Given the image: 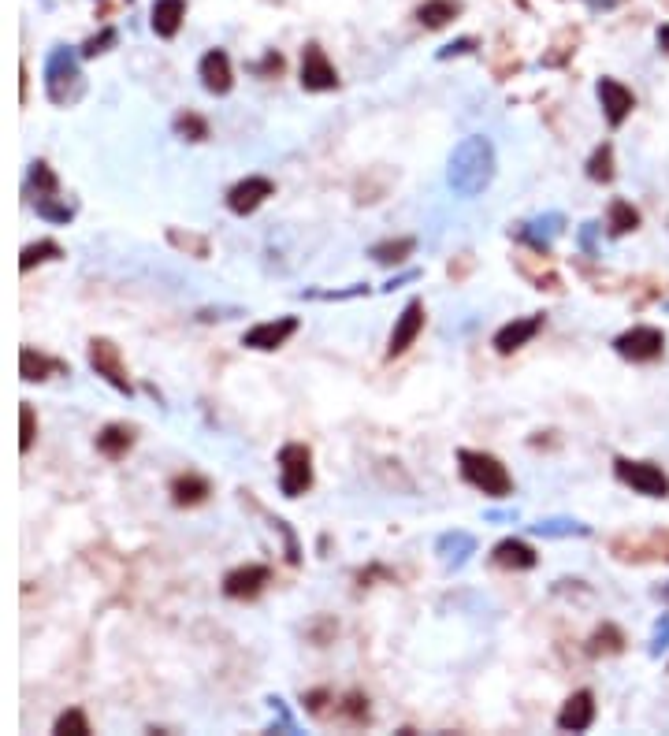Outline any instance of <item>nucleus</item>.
I'll use <instances>...</instances> for the list:
<instances>
[{
	"mask_svg": "<svg viewBox=\"0 0 669 736\" xmlns=\"http://www.w3.org/2000/svg\"><path fill=\"white\" fill-rule=\"evenodd\" d=\"M413 250H417V238H387V242H376L368 250V257L383 264V268H391V264H406L413 257Z\"/></svg>",
	"mask_w": 669,
	"mask_h": 736,
	"instance_id": "obj_25",
	"label": "nucleus"
},
{
	"mask_svg": "<svg viewBox=\"0 0 669 736\" xmlns=\"http://www.w3.org/2000/svg\"><path fill=\"white\" fill-rule=\"evenodd\" d=\"M424 302L420 298H413V302L402 309V316L394 320V331H391V342H387V361H394V357H402L413 346V342L420 339V331H424Z\"/></svg>",
	"mask_w": 669,
	"mask_h": 736,
	"instance_id": "obj_14",
	"label": "nucleus"
},
{
	"mask_svg": "<svg viewBox=\"0 0 669 736\" xmlns=\"http://www.w3.org/2000/svg\"><path fill=\"white\" fill-rule=\"evenodd\" d=\"M495 179V145L487 142L484 134H473L450 153V186L465 194V198H476L480 190H487Z\"/></svg>",
	"mask_w": 669,
	"mask_h": 736,
	"instance_id": "obj_1",
	"label": "nucleus"
},
{
	"mask_svg": "<svg viewBox=\"0 0 669 736\" xmlns=\"http://www.w3.org/2000/svg\"><path fill=\"white\" fill-rule=\"evenodd\" d=\"M543 324H547V316H543V313L517 316V320H510V324H502V328L495 331L491 346H495L499 354H517L521 346H528V342H532L539 331H543Z\"/></svg>",
	"mask_w": 669,
	"mask_h": 736,
	"instance_id": "obj_13",
	"label": "nucleus"
},
{
	"mask_svg": "<svg viewBox=\"0 0 669 736\" xmlns=\"http://www.w3.org/2000/svg\"><path fill=\"white\" fill-rule=\"evenodd\" d=\"M595 93H599V105H603V116L610 127H621L632 116V108H636V93L617 79H599Z\"/></svg>",
	"mask_w": 669,
	"mask_h": 736,
	"instance_id": "obj_15",
	"label": "nucleus"
},
{
	"mask_svg": "<svg viewBox=\"0 0 669 736\" xmlns=\"http://www.w3.org/2000/svg\"><path fill=\"white\" fill-rule=\"evenodd\" d=\"M268 584H272V569L268 566H238L223 577V595L238 599V603H253Z\"/></svg>",
	"mask_w": 669,
	"mask_h": 736,
	"instance_id": "obj_12",
	"label": "nucleus"
},
{
	"mask_svg": "<svg viewBox=\"0 0 669 736\" xmlns=\"http://www.w3.org/2000/svg\"><path fill=\"white\" fill-rule=\"evenodd\" d=\"M112 41H116V30L105 27V30H101V34H97V38L82 41V56H86V60H93V56H97V53H105V49H108V45H112Z\"/></svg>",
	"mask_w": 669,
	"mask_h": 736,
	"instance_id": "obj_36",
	"label": "nucleus"
},
{
	"mask_svg": "<svg viewBox=\"0 0 669 736\" xmlns=\"http://www.w3.org/2000/svg\"><path fill=\"white\" fill-rule=\"evenodd\" d=\"M476 49V38H461L454 41V45H446L443 53H439V60H450V56H461V53H473Z\"/></svg>",
	"mask_w": 669,
	"mask_h": 736,
	"instance_id": "obj_40",
	"label": "nucleus"
},
{
	"mask_svg": "<svg viewBox=\"0 0 669 736\" xmlns=\"http://www.w3.org/2000/svg\"><path fill=\"white\" fill-rule=\"evenodd\" d=\"M138 443V428L134 424H105L97 432V450L105 454L108 461H123Z\"/></svg>",
	"mask_w": 669,
	"mask_h": 736,
	"instance_id": "obj_21",
	"label": "nucleus"
},
{
	"mask_svg": "<svg viewBox=\"0 0 669 736\" xmlns=\"http://www.w3.org/2000/svg\"><path fill=\"white\" fill-rule=\"evenodd\" d=\"M34 439H38V417H34V406L23 402V406H19V450L30 454V450H34Z\"/></svg>",
	"mask_w": 669,
	"mask_h": 736,
	"instance_id": "obj_35",
	"label": "nucleus"
},
{
	"mask_svg": "<svg viewBox=\"0 0 669 736\" xmlns=\"http://www.w3.org/2000/svg\"><path fill=\"white\" fill-rule=\"evenodd\" d=\"M19 79H23V82H19V101L27 105V101H30V71H27V64L19 67Z\"/></svg>",
	"mask_w": 669,
	"mask_h": 736,
	"instance_id": "obj_41",
	"label": "nucleus"
},
{
	"mask_svg": "<svg viewBox=\"0 0 669 736\" xmlns=\"http://www.w3.org/2000/svg\"><path fill=\"white\" fill-rule=\"evenodd\" d=\"M302 90L309 93L339 90V71H335V64H331L328 53L316 41H309L302 49Z\"/></svg>",
	"mask_w": 669,
	"mask_h": 736,
	"instance_id": "obj_9",
	"label": "nucleus"
},
{
	"mask_svg": "<svg viewBox=\"0 0 669 736\" xmlns=\"http://www.w3.org/2000/svg\"><path fill=\"white\" fill-rule=\"evenodd\" d=\"M45 93L53 105H71L79 101L82 93V71L79 60L67 53V49H53L45 60Z\"/></svg>",
	"mask_w": 669,
	"mask_h": 736,
	"instance_id": "obj_3",
	"label": "nucleus"
},
{
	"mask_svg": "<svg viewBox=\"0 0 669 736\" xmlns=\"http://www.w3.org/2000/svg\"><path fill=\"white\" fill-rule=\"evenodd\" d=\"M302 328V320L298 316H276V320H264L257 328H250L242 335V346H250V350H261V354H272L279 346H287V339L294 331Z\"/></svg>",
	"mask_w": 669,
	"mask_h": 736,
	"instance_id": "obj_11",
	"label": "nucleus"
},
{
	"mask_svg": "<svg viewBox=\"0 0 669 736\" xmlns=\"http://www.w3.org/2000/svg\"><path fill=\"white\" fill-rule=\"evenodd\" d=\"M268 198H276V183L264 179V175H246L242 183H235L227 190V209L235 216H253Z\"/></svg>",
	"mask_w": 669,
	"mask_h": 736,
	"instance_id": "obj_10",
	"label": "nucleus"
},
{
	"mask_svg": "<svg viewBox=\"0 0 669 736\" xmlns=\"http://www.w3.org/2000/svg\"><path fill=\"white\" fill-rule=\"evenodd\" d=\"M491 562L499 569H510V573H528V569L539 566V554L536 547H528L525 539H502L491 551Z\"/></svg>",
	"mask_w": 669,
	"mask_h": 736,
	"instance_id": "obj_20",
	"label": "nucleus"
},
{
	"mask_svg": "<svg viewBox=\"0 0 669 736\" xmlns=\"http://www.w3.org/2000/svg\"><path fill=\"white\" fill-rule=\"evenodd\" d=\"M67 372H71V368H67V361H60V357L41 354L34 346H23V350H19V376L27 383H41V380H49V376H67Z\"/></svg>",
	"mask_w": 669,
	"mask_h": 736,
	"instance_id": "obj_19",
	"label": "nucleus"
},
{
	"mask_svg": "<svg viewBox=\"0 0 669 736\" xmlns=\"http://www.w3.org/2000/svg\"><path fill=\"white\" fill-rule=\"evenodd\" d=\"M64 250H60V242L53 238H41V242H30L27 250L19 253V272H34V264H45V261H60Z\"/></svg>",
	"mask_w": 669,
	"mask_h": 736,
	"instance_id": "obj_28",
	"label": "nucleus"
},
{
	"mask_svg": "<svg viewBox=\"0 0 669 736\" xmlns=\"http://www.w3.org/2000/svg\"><path fill=\"white\" fill-rule=\"evenodd\" d=\"M473 264H476L473 253H461V257H454V261L446 264V276H450V279H465L469 272H473Z\"/></svg>",
	"mask_w": 669,
	"mask_h": 736,
	"instance_id": "obj_38",
	"label": "nucleus"
},
{
	"mask_svg": "<svg viewBox=\"0 0 669 736\" xmlns=\"http://www.w3.org/2000/svg\"><path fill=\"white\" fill-rule=\"evenodd\" d=\"M171 127H175V134H179L183 142H205V138H209V119H201L197 112H179Z\"/></svg>",
	"mask_w": 669,
	"mask_h": 736,
	"instance_id": "obj_30",
	"label": "nucleus"
},
{
	"mask_svg": "<svg viewBox=\"0 0 669 736\" xmlns=\"http://www.w3.org/2000/svg\"><path fill=\"white\" fill-rule=\"evenodd\" d=\"M636 227H640V209L625 198L610 201V212H606V231H610V238L629 235V231H636Z\"/></svg>",
	"mask_w": 669,
	"mask_h": 736,
	"instance_id": "obj_24",
	"label": "nucleus"
},
{
	"mask_svg": "<svg viewBox=\"0 0 669 736\" xmlns=\"http://www.w3.org/2000/svg\"><path fill=\"white\" fill-rule=\"evenodd\" d=\"M168 242L175 246L179 253L186 257H197V261H205L212 253V242L205 235H194V231H183V227H168Z\"/></svg>",
	"mask_w": 669,
	"mask_h": 736,
	"instance_id": "obj_27",
	"label": "nucleus"
},
{
	"mask_svg": "<svg viewBox=\"0 0 669 736\" xmlns=\"http://www.w3.org/2000/svg\"><path fill=\"white\" fill-rule=\"evenodd\" d=\"M197 75H201V86H205L212 97H223V93H231V86H235L231 56L223 53V49H212V53L201 56V64H197Z\"/></svg>",
	"mask_w": 669,
	"mask_h": 736,
	"instance_id": "obj_16",
	"label": "nucleus"
},
{
	"mask_svg": "<svg viewBox=\"0 0 669 736\" xmlns=\"http://www.w3.org/2000/svg\"><path fill=\"white\" fill-rule=\"evenodd\" d=\"M283 67H287V60L279 53H268L261 60V64H253V75H261V79H272V75H283Z\"/></svg>",
	"mask_w": 669,
	"mask_h": 736,
	"instance_id": "obj_37",
	"label": "nucleus"
},
{
	"mask_svg": "<svg viewBox=\"0 0 669 736\" xmlns=\"http://www.w3.org/2000/svg\"><path fill=\"white\" fill-rule=\"evenodd\" d=\"M313 487V450L305 443H283L279 447V491L287 499H302Z\"/></svg>",
	"mask_w": 669,
	"mask_h": 736,
	"instance_id": "obj_4",
	"label": "nucleus"
},
{
	"mask_svg": "<svg viewBox=\"0 0 669 736\" xmlns=\"http://www.w3.org/2000/svg\"><path fill=\"white\" fill-rule=\"evenodd\" d=\"M302 703H305V710H309V714H324V707H328V703H331V692H328V688H316V692H305Z\"/></svg>",
	"mask_w": 669,
	"mask_h": 736,
	"instance_id": "obj_39",
	"label": "nucleus"
},
{
	"mask_svg": "<svg viewBox=\"0 0 669 736\" xmlns=\"http://www.w3.org/2000/svg\"><path fill=\"white\" fill-rule=\"evenodd\" d=\"M610 551L621 562H669V532L651 528V532H625L610 539Z\"/></svg>",
	"mask_w": 669,
	"mask_h": 736,
	"instance_id": "obj_5",
	"label": "nucleus"
},
{
	"mask_svg": "<svg viewBox=\"0 0 669 736\" xmlns=\"http://www.w3.org/2000/svg\"><path fill=\"white\" fill-rule=\"evenodd\" d=\"M30 186H38V198H45V194H60V179H56V171L45 164V160H34L27 171Z\"/></svg>",
	"mask_w": 669,
	"mask_h": 736,
	"instance_id": "obj_33",
	"label": "nucleus"
},
{
	"mask_svg": "<svg viewBox=\"0 0 669 736\" xmlns=\"http://www.w3.org/2000/svg\"><path fill=\"white\" fill-rule=\"evenodd\" d=\"M461 480L473 484L476 491H484L487 499H510L513 495V476L495 454L487 450H458Z\"/></svg>",
	"mask_w": 669,
	"mask_h": 736,
	"instance_id": "obj_2",
	"label": "nucleus"
},
{
	"mask_svg": "<svg viewBox=\"0 0 669 736\" xmlns=\"http://www.w3.org/2000/svg\"><path fill=\"white\" fill-rule=\"evenodd\" d=\"M614 350L632 365H647V361H658L666 354V335L662 328H651V324H640V328L621 331L614 339Z\"/></svg>",
	"mask_w": 669,
	"mask_h": 736,
	"instance_id": "obj_8",
	"label": "nucleus"
},
{
	"mask_svg": "<svg viewBox=\"0 0 669 736\" xmlns=\"http://www.w3.org/2000/svg\"><path fill=\"white\" fill-rule=\"evenodd\" d=\"M614 473L621 484H629L636 495H647V499H669V476L662 465L655 461H629L617 458Z\"/></svg>",
	"mask_w": 669,
	"mask_h": 736,
	"instance_id": "obj_6",
	"label": "nucleus"
},
{
	"mask_svg": "<svg viewBox=\"0 0 669 736\" xmlns=\"http://www.w3.org/2000/svg\"><path fill=\"white\" fill-rule=\"evenodd\" d=\"M183 19H186V0H157L149 23H153L157 38H175L183 30Z\"/></svg>",
	"mask_w": 669,
	"mask_h": 736,
	"instance_id": "obj_22",
	"label": "nucleus"
},
{
	"mask_svg": "<svg viewBox=\"0 0 669 736\" xmlns=\"http://www.w3.org/2000/svg\"><path fill=\"white\" fill-rule=\"evenodd\" d=\"M53 733H60V736H90L93 729H90V718H86L79 707H71V710H64V714L56 718Z\"/></svg>",
	"mask_w": 669,
	"mask_h": 736,
	"instance_id": "obj_32",
	"label": "nucleus"
},
{
	"mask_svg": "<svg viewBox=\"0 0 669 736\" xmlns=\"http://www.w3.org/2000/svg\"><path fill=\"white\" fill-rule=\"evenodd\" d=\"M591 722H595V696H591L588 688H577L562 703V710H558V729H565V733H584V729H591Z\"/></svg>",
	"mask_w": 669,
	"mask_h": 736,
	"instance_id": "obj_17",
	"label": "nucleus"
},
{
	"mask_svg": "<svg viewBox=\"0 0 669 736\" xmlns=\"http://www.w3.org/2000/svg\"><path fill=\"white\" fill-rule=\"evenodd\" d=\"M168 495H171V502H175L179 510H194V506H201V502L212 495V484H209V476L186 469V473H179L168 484Z\"/></svg>",
	"mask_w": 669,
	"mask_h": 736,
	"instance_id": "obj_18",
	"label": "nucleus"
},
{
	"mask_svg": "<svg viewBox=\"0 0 669 736\" xmlns=\"http://www.w3.org/2000/svg\"><path fill=\"white\" fill-rule=\"evenodd\" d=\"M86 354H90V368L108 383V387H116L123 395H134V383H131V376H127V365H123V354H119L116 342L105 339V335H97V339H90V350H86Z\"/></svg>",
	"mask_w": 669,
	"mask_h": 736,
	"instance_id": "obj_7",
	"label": "nucleus"
},
{
	"mask_svg": "<svg viewBox=\"0 0 669 736\" xmlns=\"http://www.w3.org/2000/svg\"><path fill=\"white\" fill-rule=\"evenodd\" d=\"M658 49H662V53H669V23L658 30Z\"/></svg>",
	"mask_w": 669,
	"mask_h": 736,
	"instance_id": "obj_42",
	"label": "nucleus"
},
{
	"mask_svg": "<svg viewBox=\"0 0 669 736\" xmlns=\"http://www.w3.org/2000/svg\"><path fill=\"white\" fill-rule=\"evenodd\" d=\"M339 714L346 718L350 725H368L372 722V710H368V696H361V692H346V696L339 699Z\"/></svg>",
	"mask_w": 669,
	"mask_h": 736,
	"instance_id": "obj_31",
	"label": "nucleus"
},
{
	"mask_svg": "<svg viewBox=\"0 0 669 736\" xmlns=\"http://www.w3.org/2000/svg\"><path fill=\"white\" fill-rule=\"evenodd\" d=\"M588 179L591 183H610L614 179V145L603 142L588 157Z\"/></svg>",
	"mask_w": 669,
	"mask_h": 736,
	"instance_id": "obj_29",
	"label": "nucleus"
},
{
	"mask_svg": "<svg viewBox=\"0 0 669 736\" xmlns=\"http://www.w3.org/2000/svg\"><path fill=\"white\" fill-rule=\"evenodd\" d=\"M38 216L53 220V224H71L75 220V205L60 201L56 194H45V198H38Z\"/></svg>",
	"mask_w": 669,
	"mask_h": 736,
	"instance_id": "obj_34",
	"label": "nucleus"
},
{
	"mask_svg": "<svg viewBox=\"0 0 669 736\" xmlns=\"http://www.w3.org/2000/svg\"><path fill=\"white\" fill-rule=\"evenodd\" d=\"M461 15V4L458 0H424L417 8V23L424 30H443L450 19H458Z\"/></svg>",
	"mask_w": 669,
	"mask_h": 736,
	"instance_id": "obj_23",
	"label": "nucleus"
},
{
	"mask_svg": "<svg viewBox=\"0 0 669 736\" xmlns=\"http://www.w3.org/2000/svg\"><path fill=\"white\" fill-rule=\"evenodd\" d=\"M625 651V632L617 629V625H599V629L591 632L588 640V655L591 658H603V655H621Z\"/></svg>",
	"mask_w": 669,
	"mask_h": 736,
	"instance_id": "obj_26",
	"label": "nucleus"
}]
</instances>
